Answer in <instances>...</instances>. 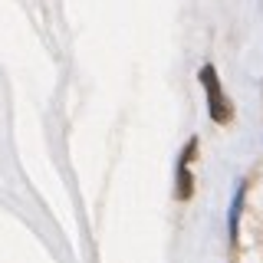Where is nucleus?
<instances>
[{
    "label": "nucleus",
    "mask_w": 263,
    "mask_h": 263,
    "mask_svg": "<svg viewBox=\"0 0 263 263\" xmlns=\"http://www.w3.org/2000/svg\"><path fill=\"white\" fill-rule=\"evenodd\" d=\"M201 79H204V86H208L211 115H214L217 122H227V119H230V105L224 102V96H220V86H217V72H214L211 66H204V69H201Z\"/></svg>",
    "instance_id": "obj_1"
}]
</instances>
